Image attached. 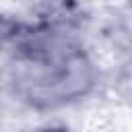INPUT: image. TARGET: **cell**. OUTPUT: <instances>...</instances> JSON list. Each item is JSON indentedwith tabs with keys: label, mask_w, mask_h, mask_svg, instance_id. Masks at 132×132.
<instances>
[{
	"label": "cell",
	"mask_w": 132,
	"mask_h": 132,
	"mask_svg": "<svg viewBox=\"0 0 132 132\" xmlns=\"http://www.w3.org/2000/svg\"><path fill=\"white\" fill-rule=\"evenodd\" d=\"M19 93L35 105H58L76 99L93 85V68L85 52L58 35L27 37L14 56Z\"/></svg>",
	"instance_id": "6da1fadb"
},
{
	"label": "cell",
	"mask_w": 132,
	"mask_h": 132,
	"mask_svg": "<svg viewBox=\"0 0 132 132\" xmlns=\"http://www.w3.org/2000/svg\"><path fill=\"white\" fill-rule=\"evenodd\" d=\"M39 132H66L62 128H47V130H39Z\"/></svg>",
	"instance_id": "3957f363"
},
{
	"label": "cell",
	"mask_w": 132,
	"mask_h": 132,
	"mask_svg": "<svg viewBox=\"0 0 132 132\" xmlns=\"http://www.w3.org/2000/svg\"><path fill=\"white\" fill-rule=\"evenodd\" d=\"M14 37H19V25L14 21L0 16V45H4L6 41H10Z\"/></svg>",
	"instance_id": "7a4b0ae2"
}]
</instances>
